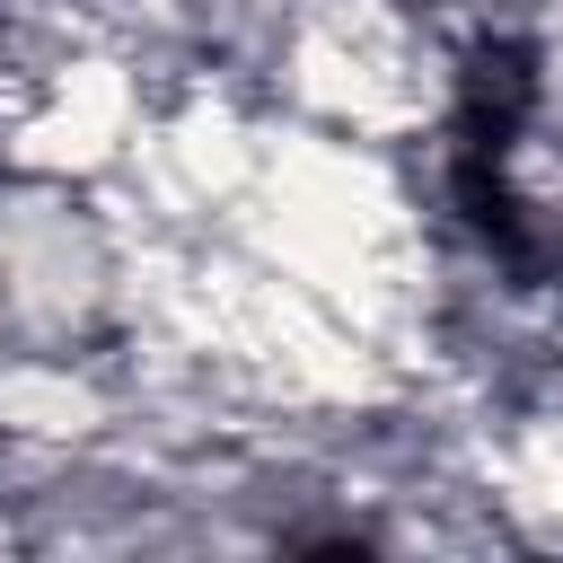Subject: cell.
I'll return each instance as SVG.
<instances>
[{
    "instance_id": "1",
    "label": "cell",
    "mask_w": 563,
    "mask_h": 563,
    "mask_svg": "<svg viewBox=\"0 0 563 563\" xmlns=\"http://www.w3.org/2000/svg\"><path fill=\"white\" fill-rule=\"evenodd\" d=\"M0 334H9V308H0Z\"/></svg>"
}]
</instances>
